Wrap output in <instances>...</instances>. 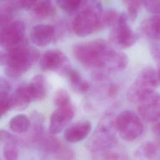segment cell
I'll use <instances>...</instances> for the list:
<instances>
[{
	"label": "cell",
	"mask_w": 160,
	"mask_h": 160,
	"mask_svg": "<svg viewBox=\"0 0 160 160\" xmlns=\"http://www.w3.org/2000/svg\"><path fill=\"white\" fill-rule=\"evenodd\" d=\"M0 21H1V17H0Z\"/></svg>",
	"instance_id": "f35d334b"
},
{
	"label": "cell",
	"mask_w": 160,
	"mask_h": 160,
	"mask_svg": "<svg viewBox=\"0 0 160 160\" xmlns=\"http://www.w3.org/2000/svg\"><path fill=\"white\" fill-rule=\"evenodd\" d=\"M128 19L126 14L121 13L118 22L112 28L109 34L110 42L121 49L132 46L138 40V36L129 26Z\"/></svg>",
	"instance_id": "52a82bcc"
},
{
	"label": "cell",
	"mask_w": 160,
	"mask_h": 160,
	"mask_svg": "<svg viewBox=\"0 0 160 160\" xmlns=\"http://www.w3.org/2000/svg\"><path fill=\"white\" fill-rule=\"evenodd\" d=\"M157 71L151 67L144 68L128 88L127 99L132 103H136L146 94L155 91L159 84Z\"/></svg>",
	"instance_id": "5b68a950"
},
{
	"label": "cell",
	"mask_w": 160,
	"mask_h": 160,
	"mask_svg": "<svg viewBox=\"0 0 160 160\" xmlns=\"http://www.w3.org/2000/svg\"><path fill=\"white\" fill-rule=\"evenodd\" d=\"M30 127V120L25 114H18L14 116L9 122V128L14 132L24 134Z\"/></svg>",
	"instance_id": "7402d4cb"
},
{
	"label": "cell",
	"mask_w": 160,
	"mask_h": 160,
	"mask_svg": "<svg viewBox=\"0 0 160 160\" xmlns=\"http://www.w3.org/2000/svg\"><path fill=\"white\" fill-rule=\"evenodd\" d=\"M11 94L0 93V118L11 109L9 98Z\"/></svg>",
	"instance_id": "1f68e13d"
},
{
	"label": "cell",
	"mask_w": 160,
	"mask_h": 160,
	"mask_svg": "<svg viewBox=\"0 0 160 160\" xmlns=\"http://www.w3.org/2000/svg\"><path fill=\"white\" fill-rule=\"evenodd\" d=\"M75 115V108L72 103L56 108L50 118L49 131L57 134L61 132L70 122Z\"/></svg>",
	"instance_id": "8fae6325"
},
{
	"label": "cell",
	"mask_w": 160,
	"mask_h": 160,
	"mask_svg": "<svg viewBox=\"0 0 160 160\" xmlns=\"http://www.w3.org/2000/svg\"><path fill=\"white\" fill-rule=\"evenodd\" d=\"M113 50L106 41L99 39L75 44L72 52L76 59L83 66L91 69L106 70Z\"/></svg>",
	"instance_id": "6da1fadb"
},
{
	"label": "cell",
	"mask_w": 160,
	"mask_h": 160,
	"mask_svg": "<svg viewBox=\"0 0 160 160\" xmlns=\"http://www.w3.org/2000/svg\"><path fill=\"white\" fill-rule=\"evenodd\" d=\"M91 129V123L89 121H79L66 128L64 138L69 143H76L86 138L90 134Z\"/></svg>",
	"instance_id": "7c38bea8"
},
{
	"label": "cell",
	"mask_w": 160,
	"mask_h": 160,
	"mask_svg": "<svg viewBox=\"0 0 160 160\" xmlns=\"http://www.w3.org/2000/svg\"><path fill=\"white\" fill-rule=\"evenodd\" d=\"M75 158L76 153L74 149L71 147L63 144L61 148L51 160H74Z\"/></svg>",
	"instance_id": "83f0119b"
},
{
	"label": "cell",
	"mask_w": 160,
	"mask_h": 160,
	"mask_svg": "<svg viewBox=\"0 0 160 160\" xmlns=\"http://www.w3.org/2000/svg\"><path fill=\"white\" fill-rule=\"evenodd\" d=\"M25 26L23 22L16 21L6 26L0 31V47L8 49L23 41Z\"/></svg>",
	"instance_id": "30bf717a"
},
{
	"label": "cell",
	"mask_w": 160,
	"mask_h": 160,
	"mask_svg": "<svg viewBox=\"0 0 160 160\" xmlns=\"http://www.w3.org/2000/svg\"><path fill=\"white\" fill-rule=\"evenodd\" d=\"M141 29L148 38L160 41V15H154L142 21Z\"/></svg>",
	"instance_id": "d6986e66"
},
{
	"label": "cell",
	"mask_w": 160,
	"mask_h": 160,
	"mask_svg": "<svg viewBox=\"0 0 160 160\" xmlns=\"http://www.w3.org/2000/svg\"><path fill=\"white\" fill-rule=\"evenodd\" d=\"M145 9L154 15H160V0H142Z\"/></svg>",
	"instance_id": "f546056e"
},
{
	"label": "cell",
	"mask_w": 160,
	"mask_h": 160,
	"mask_svg": "<svg viewBox=\"0 0 160 160\" xmlns=\"http://www.w3.org/2000/svg\"><path fill=\"white\" fill-rule=\"evenodd\" d=\"M118 134L126 141H134L139 139L144 131L142 119L135 112L125 110L116 116Z\"/></svg>",
	"instance_id": "8992f818"
},
{
	"label": "cell",
	"mask_w": 160,
	"mask_h": 160,
	"mask_svg": "<svg viewBox=\"0 0 160 160\" xmlns=\"http://www.w3.org/2000/svg\"><path fill=\"white\" fill-rule=\"evenodd\" d=\"M18 141L8 143L4 146L3 155L5 160H18Z\"/></svg>",
	"instance_id": "4316f807"
},
{
	"label": "cell",
	"mask_w": 160,
	"mask_h": 160,
	"mask_svg": "<svg viewBox=\"0 0 160 160\" xmlns=\"http://www.w3.org/2000/svg\"><path fill=\"white\" fill-rule=\"evenodd\" d=\"M72 88L77 92L84 93L90 89L89 83L83 79L79 73L75 69H71L68 74Z\"/></svg>",
	"instance_id": "44dd1931"
},
{
	"label": "cell",
	"mask_w": 160,
	"mask_h": 160,
	"mask_svg": "<svg viewBox=\"0 0 160 160\" xmlns=\"http://www.w3.org/2000/svg\"><path fill=\"white\" fill-rule=\"evenodd\" d=\"M9 53L8 52L0 51V66L7 65L9 62Z\"/></svg>",
	"instance_id": "8d00e7d4"
},
{
	"label": "cell",
	"mask_w": 160,
	"mask_h": 160,
	"mask_svg": "<svg viewBox=\"0 0 160 160\" xmlns=\"http://www.w3.org/2000/svg\"><path fill=\"white\" fill-rule=\"evenodd\" d=\"M29 120V133L26 142L29 146H37L42 134L45 131L44 128V117L39 112L34 111L31 114Z\"/></svg>",
	"instance_id": "5bb4252c"
},
{
	"label": "cell",
	"mask_w": 160,
	"mask_h": 160,
	"mask_svg": "<svg viewBox=\"0 0 160 160\" xmlns=\"http://www.w3.org/2000/svg\"><path fill=\"white\" fill-rule=\"evenodd\" d=\"M55 36L54 28L48 24H38L34 26L31 32L32 42L39 47L48 45Z\"/></svg>",
	"instance_id": "9a60e30c"
},
{
	"label": "cell",
	"mask_w": 160,
	"mask_h": 160,
	"mask_svg": "<svg viewBox=\"0 0 160 160\" xmlns=\"http://www.w3.org/2000/svg\"><path fill=\"white\" fill-rule=\"evenodd\" d=\"M138 115L149 122H154L160 118V94L151 91L143 96L138 102Z\"/></svg>",
	"instance_id": "9c48e42d"
},
{
	"label": "cell",
	"mask_w": 160,
	"mask_h": 160,
	"mask_svg": "<svg viewBox=\"0 0 160 160\" xmlns=\"http://www.w3.org/2000/svg\"><path fill=\"white\" fill-rule=\"evenodd\" d=\"M31 101L28 84H22L10 95V108L17 111H22L29 106Z\"/></svg>",
	"instance_id": "2e32d148"
},
{
	"label": "cell",
	"mask_w": 160,
	"mask_h": 160,
	"mask_svg": "<svg viewBox=\"0 0 160 160\" xmlns=\"http://www.w3.org/2000/svg\"><path fill=\"white\" fill-rule=\"evenodd\" d=\"M91 152L93 160H127L126 153L119 144Z\"/></svg>",
	"instance_id": "e0dca14e"
},
{
	"label": "cell",
	"mask_w": 160,
	"mask_h": 160,
	"mask_svg": "<svg viewBox=\"0 0 160 160\" xmlns=\"http://www.w3.org/2000/svg\"><path fill=\"white\" fill-rule=\"evenodd\" d=\"M136 155L142 160H160V144L156 141H146L136 149Z\"/></svg>",
	"instance_id": "ac0fdd59"
},
{
	"label": "cell",
	"mask_w": 160,
	"mask_h": 160,
	"mask_svg": "<svg viewBox=\"0 0 160 160\" xmlns=\"http://www.w3.org/2000/svg\"><path fill=\"white\" fill-rule=\"evenodd\" d=\"M150 51H151V54L152 55V57L155 61L158 66V70L156 71H157L158 79L160 82V44H152L150 48Z\"/></svg>",
	"instance_id": "4dcf8cb0"
},
{
	"label": "cell",
	"mask_w": 160,
	"mask_h": 160,
	"mask_svg": "<svg viewBox=\"0 0 160 160\" xmlns=\"http://www.w3.org/2000/svg\"><path fill=\"white\" fill-rule=\"evenodd\" d=\"M127 8V16L129 19L133 21L138 16L142 0H122Z\"/></svg>",
	"instance_id": "484cf974"
},
{
	"label": "cell",
	"mask_w": 160,
	"mask_h": 160,
	"mask_svg": "<svg viewBox=\"0 0 160 160\" xmlns=\"http://www.w3.org/2000/svg\"><path fill=\"white\" fill-rule=\"evenodd\" d=\"M120 15L121 13L112 9L103 10L99 17L100 29H102L108 27L112 28L118 22Z\"/></svg>",
	"instance_id": "603a6c76"
},
{
	"label": "cell",
	"mask_w": 160,
	"mask_h": 160,
	"mask_svg": "<svg viewBox=\"0 0 160 160\" xmlns=\"http://www.w3.org/2000/svg\"><path fill=\"white\" fill-rule=\"evenodd\" d=\"M8 50L9 59L4 73L8 77L13 79L18 78L26 72L40 56L37 49L28 46L23 41Z\"/></svg>",
	"instance_id": "7a4b0ae2"
},
{
	"label": "cell",
	"mask_w": 160,
	"mask_h": 160,
	"mask_svg": "<svg viewBox=\"0 0 160 160\" xmlns=\"http://www.w3.org/2000/svg\"><path fill=\"white\" fill-rule=\"evenodd\" d=\"M33 12L39 18H46L54 12V7L51 0H41L34 6Z\"/></svg>",
	"instance_id": "cb8c5ba5"
},
{
	"label": "cell",
	"mask_w": 160,
	"mask_h": 160,
	"mask_svg": "<svg viewBox=\"0 0 160 160\" xmlns=\"http://www.w3.org/2000/svg\"><path fill=\"white\" fill-rule=\"evenodd\" d=\"M62 145L63 144L55 134L51 133L49 131H44L39 139L37 146L44 156L51 160Z\"/></svg>",
	"instance_id": "4fadbf2b"
},
{
	"label": "cell",
	"mask_w": 160,
	"mask_h": 160,
	"mask_svg": "<svg viewBox=\"0 0 160 160\" xmlns=\"http://www.w3.org/2000/svg\"><path fill=\"white\" fill-rule=\"evenodd\" d=\"M116 116L112 113H107L101 118L87 144L90 152L119 144Z\"/></svg>",
	"instance_id": "277c9868"
},
{
	"label": "cell",
	"mask_w": 160,
	"mask_h": 160,
	"mask_svg": "<svg viewBox=\"0 0 160 160\" xmlns=\"http://www.w3.org/2000/svg\"><path fill=\"white\" fill-rule=\"evenodd\" d=\"M118 91V87L116 84H111L108 89V95L111 97L115 96Z\"/></svg>",
	"instance_id": "74e56055"
},
{
	"label": "cell",
	"mask_w": 160,
	"mask_h": 160,
	"mask_svg": "<svg viewBox=\"0 0 160 160\" xmlns=\"http://www.w3.org/2000/svg\"><path fill=\"white\" fill-rule=\"evenodd\" d=\"M54 103L56 108L64 106L72 103L70 96L67 91L63 89L58 90L54 96Z\"/></svg>",
	"instance_id": "f1b7e54d"
},
{
	"label": "cell",
	"mask_w": 160,
	"mask_h": 160,
	"mask_svg": "<svg viewBox=\"0 0 160 160\" xmlns=\"http://www.w3.org/2000/svg\"><path fill=\"white\" fill-rule=\"evenodd\" d=\"M0 160H1V159H0Z\"/></svg>",
	"instance_id": "ab89813d"
},
{
	"label": "cell",
	"mask_w": 160,
	"mask_h": 160,
	"mask_svg": "<svg viewBox=\"0 0 160 160\" xmlns=\"http://www.w3.org/2000/svg\"><path fill=\"white\" fill-rule=\"evenodd\" d=\"M39 0H19L21 7L24 10H29L34 7Z\"/></svg>",
	"instance_id": "e575fe53"
},
{
	"label": "cell",
	"mask_w": 160,
	"mask_h": 160,
	"mask_svg": "<svg viewBox=\"0 0 160 160\" xmlns=\"http://www.w3.org/2000/svg\"><path fill=\"white\" fill-rule=\"evenodd\" d=\"M16 141L18 140L14 136L6 130L0 129V145L4 146L8 143Z\"/></svg>",
	"instance_id": "d6a6232c"
},
{
	"label": "cell",
	"mask_w": 160,
	"mask_h": 160,
	"mask_svg": "<svg viewBox=\"0 0 160 160\" xmlns=\"http://www.w3.org/2000/svg\"><path fill=\"white\" fill-rule=\"evenodd\" d=\"M28 89L32 101H40L46 95V86L44 78L41 74L35 76L28 84Z\"/></svg>",
	"instance_id": "ffe728a7"
},
{
	"label": "cell",
	"mask_w": 160,
	"mask_h": 160,
	"mask_svg": "<svg viewBox=\"0 0 160 160\" xmlns=\"http://www.w3.org/2000/svg\"><path fill=\"white\" fill-rule=\"evenodd\" d=\"M86 0H56L58 6L66 13L72 14L83 7Z\"/></svg>",
	"instance_id": "d4e9b609"
},
{
	"label": "cell",
	"mask_w": 160,
	"mask_h": 160,
	"mask_svg": "<svg viewBox=\"0 0 160 160\" xmlns=\"http://www.w3.org/2000/svg\"><path fill=\"white\" fill-rule=\"evenodd\" d=\"M152 126V132L155 138V141L160 144V118L153 122Z\"/></svg>",
	"instance_id": "d590c367"
},
{
	"label": "cell",
	"mask_w": 160,
	"mask_h": 160,
	"mask_svg": "<svg viewBox=\"0 0 160 160\" xmlns=\"http://www.w3.org/2000/svg\"><path fill=\"white\" fill-rule=\"evenodd\" d=\"M83 6L72 24L74 32L80 37L87 36L101 30L99 17L103 11L99 0H86Z\"/></svg>",
	"instance_id": "3957f363"
},
{
	"label": "cell",
	"mask_w": 160,
	"mask_h": 160,
	"mask_svg": "<svg viewBox=\"0 0 160 160\" xmlns=\"http://www.w3.org/2000/svg\"><path fill=\"white\" fill-rule=\"evenodd\" d=\"M11 90V85L9 81L4 78L0 77V93L9 94Z\"/></svg>",
	"instance_id": "836d02e7"
},
{
	"label": "cell",
	"mask_w": 160,
	"mask_h": 160,
	"mask_svg": "<svg viewBox=\"0 0 160 160\" xmlns=\"http://www.w3.org/2000/svg\"><path fill=\"white\" fill-rule=\"evenodd\" d=\"M42 71H54L60 76H68L71 69L68 58L62 51L57 49L46 51L40 60Z\"/></svg>",
	"instance_id": "ba28073f"
}]
</instances>
